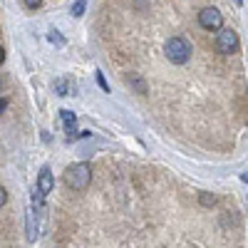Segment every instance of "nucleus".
<instances>
[{
    "mask_svg": "<svg viewBox=\"0 0 248 248\" xmlns=\"http://www.w3.org/2000/svg\"><path fill=\"white\" fill-rule=\"evenodd\" d=\"M164 55H167V60H171L174 65H184V62L189 60V55H191V45L186 43L184 37L174 35V37H169L167 43H164Z\"/></svg>",
    "mask_w": 248,
    "mask_h": 248,
    "instance_id": "2",
    "label": "nucleus"
},
{
    "mask_svg": "<svg viewBox=\"0 0 248 248\" xmlns=\"http://www.w3.org/2000/svg\"><path fill=\"white\" fill-rule=\"evenodd\" d=\"M8 109V99H0V114H3Z\"/></svg>",
    "mask_w": 248,
    "mask_h": 248,
    "instance_id": "15",
    "label": "nucleus"
},
{
    "mask_svg": "<svg viewBox=\"0 0 248 248\" xmlns=\"http://www.w3.org/2000/svg\"><path fill=\"white\" fill-rule=\"evenodd\" d=\"M199 23H201V28H206V30H221L223 15H221L216 8H203V10L199 13Z\"/></svg>",
    "mask_w": 248,
    "mask_h": 248,
    "instance_id": "3",
    "label": "nucleus"
},
{
    "mask_svg": "<svg viewBox=\"0 0 248 248\" xmlns=\"http://www.w3.org/2000/svg\"><path fill=\"white\" fill-rule=\"evenodd\" d=\"M3 62H5V50L0 47V65H3Z\"/></svg>",
    "mask_w": 248,
    "mask_h": 248,
    "instance_id": "16",
    "label": "nucleus"
},
{
    "mask_svg": "<svg viewBox=\"0 0 248 248\" xmlns=\"http://www.w3.org/2000/svg\"><path fill=\"white\" fill-rule=\"evenodd\" d=\"M85 8H87V3H85V0H77V3L72 5V15H75V17H79L82 13H85Z\"/></svg>",
    "mask_w": 248,
    "mask_h": 248,
    "instance_id": "10",
    "label": "nucleus"
},
{
    "mask_svg": "<svg viewBox=\"0 0 248 248\" xmlns=\"http://www.w3.org/2000/svg\"><path fill=\"white\" fill-rule=\"evenodd\" d=\"M236 45H238V35H236L233 30H221V32L216 35V50H218V52L231 55V52L236 50Z\"/></svg>",
    "mask_w": 248,
    "mask_h": 248,
    "instance_id": "4",
    "label": "nucleus"
},
{
    "mask_svg": "<svg viewBox=\"0 0 248 248\" xmlns=\"http://www.w3.org/2000/svg\"><path fill=\"white\" fill-rule=\"evenodd\" d=\"M97 82H99V87L105 90V92L109 90V87H107V79H105V75H102V72H97Z\"/></svg>",
    "mask_w": 248,
    "mask_h": 248,
    "instance_id": "12",
    "label": "nucleus"
},
{
    "mask_svg": "<svg viewBox=\"0 0 248 248\" xmlns=\"http://www.w3.org/2000/svg\"><path fill=\"white\" fill-rule=\"evenodd\" d=\"M241 179H243V181H246V184H248V174H243V176H241Z\"/></svg>",
    "mask_w": 248,
    "mask_h": 248,
    "instance_id": "17",
    "label": "nucleus"
},
{
    "mask_svg": "<svg viewBox=\"0 0 248 248\" xmlns=\"http://www.w3.org/2000/svg\"><path fill=\"white\" fill-rule=\"evenodd\" d=\"M47 40H50L52 45H65V40H62V35H60L57 30H50V32H47Z\"/></svg>",
    "mask_w": 248,
    "mask_h": 248,
    "instance_id": "9",
    "label": "nucleus"
},
{
    "mask_svg": "<svg viewBox=\"0 0 248 248\" xmlns=\"http://www.w3.org/2000/svg\"><path fill=\"white\" fill-rule=\"evenodd\" d=\"M50 191H52V171L45 167L43 171H40V176H37V194L45 196V194H50Z\"/></svg>",
    "mask_w": 248,
    "mask_h": 248,
    "instance_id": "5",
    "label": "nucleus"
},
{
    "mask_svg": "<svg viewBox=\"0 0 248 248\" xmlns=\"http://www.w3.org/2000/svg\"><path fill=\"white\" fill-rule=\"evenodd\" d=\"M199 201H201V206H206V209H211V206L218 203V199H216L214 194H209V191H203V194L199 196Z\"/></svg>",
    "mask_w": 248,
    "mask_h": 248,
    "instance_id": "7",
    "label": "nucleus"
},
{
    "mask_svg": "<svg viewBox=\"0 0 248 248\" xmlns=\"http://www.w3.org/2000/svg\"><path fill=\"white\" fill-rule=\"evenodd\" d=\"M129 85L137 87L139 94H147V85H144V79H141V77H132V79H129Z\"/></svg>",
    "mask_w": 248,
    "mask_h": 248,
    "instance_id": "8",
    "label": "nucleus"
},
{
    "mask_svg": "<svg viewBox=\"0 0 248 248\" xmlns=\"http://www.w3.org/2000/svg\"><path fill=\"white\" fill-rule=\"evenodd\" d=\"M60 117H62V124H65V132H67V137L72 139V137L77 134V127H75L77 119H75V114H72L70 109H62V112H60Z\"/></svg>",
    "mask_w": 248,
    "mask_h": 248,
    "instance_id": "6",
    "label": "nucleus"
},
{
    "mask_svg": "<svg viewBox=\"0 0 248 248\" xmlns=\"http://www.w3.org/2000/svg\"><path fill=\"white\" fill-rule=\"evenodd\" d=\"M55 90H57V94H67V79H57Z\"/></svg>",
    "mask_w": 248,
    "mask_h": 248,
    "instance_id": "11",
    "label": "nucleus"
},
{
    "mask_svg": "<svg viewBox=\"0 0 248 248\" xmlns=\"http://www.w3.org/2000/svg\"><path fill=\"white\" fill-rule=\"evenodd\" d=\"M5 201H8V191L3 189V186H0V209L5 206Z\"/></svg>",
    "mask_w": 248,
    "mask_h": 248,
    "instance_id": "13",
    "label": "nucleus"
},
{
    "mask_svg": "<svg viewBox=\"0 0 248 248\" xmlns=\"http://www.w3.org/2000/svg\"><path fill=\"white\" fill-rule=\"evenodd\" d=\"M40 3H43V0H25L28 8H40Z\"/></svg>",
    "mask_w": 248,
    "mask_h": 248,
    "instance_id": "14",
    "label": "nucleus"
},
{
    "mask_svg": "<svg viewBox=\"0 0 248 248\" xmlns=\"http://www.w3.org/2000/svg\"><path fill=\"white\" fill-rule=\"evenodd\" d=\"M90 181H92V169H90V164H87V161L72 164V167L65 171V184L70 186V189H75V191L87 189Z\"/></svg>",
    "mask_w": 248,
    "mask_h": 248,
    "instance_id": "1",
    "label": "nucleus"
}]
</instances>
